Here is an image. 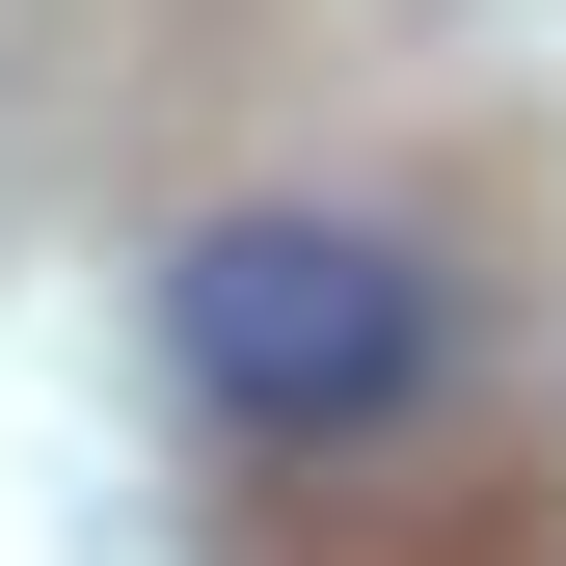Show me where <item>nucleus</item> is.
<instances>
[{
	"mask_svg": "<svg viewBox=\"0 0 566 566\" xmlns=\"http://www.w3.org/2000/svg\"><path fill=\"white\" fill-rule=\"evenodd\" d=\"M163 378L217 405L243 459H350V432H405V405L459 378V297H432V243L324 217V189H243V217L163 243Z\"/></svg>",
	"mask_w": 566,
	"mask_h": 566,
	"instance_id": "obj_1",
	"label": "nucleus"
}]
</instances>
